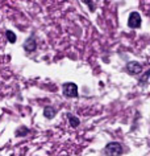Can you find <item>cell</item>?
Instances as JSON below:
<instances>
[{
  "label": "cell",
  "instance_id": "obj_4",
  "mask_svg": "<svg viewBox=\"0 0 150 156\" xmlns=\"http://www.w3.org/2000/svg\"><path fill=\"white\" fill-rule=\"evenodd\" d=\"M126 72L132 76H136V74H140L142 72V66L141 64H138L136 61H132V62H128L126 64Z\"/></svg>",
  "mask_w": 150,
  "mask_h": 156
},
{
  "label": "cell",
  "instance_id": "obj_2",
  "mask_svg": "<svg viewBox=\"0 0 150 156\" xmlns=\"http://www.w3.org/2000/svg\"><path fill=\"white\" fill-rule=\"evenodd\" d=\"M62 91L67 98H76L78 97V86L74 82H66L62 85Z\"/></svg>",
  "mask_w": 150,
  "mask_h": 156
},
{
  "label": "cell",
  "instance_id": "obj_1",
  "mask_svg": "<svg viewBox=\"0 0 150 156\" xmlns=\"http://www.w3.org/2000/svg\"><path fill=\"white\" fill-rule=\"evenodd\" d=\"M122 146L118 142H111L105 146L104 154L107 156H120L122 154Z\"/></svg>",
  "mask_w": 150,
  "mask_h": 156
},
{
  "label": "cell",
  "instance_id": "obj_5",
  "mask_svg": "<svg viewBox=\"0 0 150 156\" xmlns=\"http://www.w3.org/2000/svg\"><path fill=\"white\" fill-rule=\"evenodd\" d=\"M24 49H25L28 53L34 52V50L37 49V42H36V40H34L33 37L28 38V40H26V41L24 42Z\"/></svg>",
  "mask_w": 150,
  "mask_h": 156
},
{
  "label": "cell",
  "instance_id": "obj_8",
  "mask_svg": "<svg viewBox=\"0 0 150 156\" xmlns=\"http://www.w3.org/2000/svg\"><path fill=\"white\" fill-rule=\"evenodd\" d=\"M5 34H7V38H8V41L11 44H15V42H16V34H15L13 30H7Z\"/></svg>",
  "mask_w": 150,
  "mask_h": 156
},
{
  "label": "cell",
  "instance_id": "obj_11",
  "mask_svg": "<svg viewBox=\"0 0 150 156\" xmlns=\"http://www.w3.org/2000/svg\"><path fill=\"white\" fill-rule=\"evenodd\" d=\"M86 4H87L88 7H90V8H91V11H95V3H90V2H87Z\"/></svg>",
  "mask_w": 150,
  "mask_h": 156
},
{
  "label": "cell",
  "instance_id": "obj_7",
  "mask_svg": "<svg viewBox=\"0 0 150 156\" xmlns=\"http://www.w3.org/2000/svg\"><path fill=\"white\" fill-rule=\"evenodd\" d=\"M68 115V120H70V124L72 127H78L79 126V123H80V120L76 118V116H74V115H71V114H67Z\"/></svg>",
  "mask_w": 150,
  "mask_h": 156
},
{
  "label": "cell",
  "instance_id": "obj_6",
  "mask_svg": "<svg viewBox=\"0 0 150 156\" xmlns=\"http://www.w3.org/2000/svg\"><path fill=\"white\" fill-rule=\"evenodd\" d=\"M55 108L54 107H52V106H46L44 108V115H45V118L46 119H53L55 116Z\"/></svg>",
  "mask_w": 150,
  "mask_h": 156
},
{
  "label": "cell",
  "instance_id": "obj_9",
  "mask_svg": "<svg viewBox=\"0 0 150 156\" xmlns=\"http://www.w3.org/2000/svg\"><path fill=\"white\" fill-rule=\"evenodd\" d=\"M28 132H29L28 128H26L25 126H21L20 130H17V131H16V134H17L18 136H25L26 134H28Z\"/></svg>",
  "mask_w": 150,
  "mask_h": 156
},
{
  "label": "cell",
  "instance_id": "obj_3",
  "mask_svg": "<svg viewBox=\"0 0 150 156\" xmlns=\"http://www.w3.org/2000/svg\"><path fill=\"white\" fill-rule=\"evenodd\" d=\"M128 25L130 28H140L141 27V16L138 12H132L128 19Z\"/></svg>",
  "mask_w": 150,
  "mask_h": 156
},
{
  "label": "cell",
  "instance_id": "obj_10",
  "mask_svg": "<svg viewBox=\"0 0 150 156\" xmlns=\"http://www.w3.org/2000/svg\"><path fill=\"white\" fill-rule=\"evenodd\" d=\"M150 77V70H148V72H146L144 76H142L141 78H140V82L141 83H144V82H146V81H148V78Z\"/></svg>",
  "mask_w": 150,
  "mask_h": 156
}]
</instances>
